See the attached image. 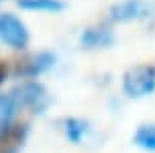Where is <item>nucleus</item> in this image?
Wrapping results in <instances>:
<instances>
[{
  "label": "nucleus",
  "mask_w": 155,
  "mask_h": 153,
  "mask_svg": "<svg viewBox=\"0 0 155 153\" xmlns=\"http://www.w3.org/2000/svg\"><path fill=\"white\" fill-rule=\"evenodd\" d=\"M10 97L14 99L16 107L28 109L32 113H45L48 105H51V97L46 93L45 85H40L36 81H28V83H20L10 91Z\"/></svg>",
  "instance_id": "2"
},
{
  "label": "nucleus",
  "mask_w": 155,
  "mask_h": 153,
  "mask_svg": "<svg viewBox=\"0 0 155 153\" xmlns=\"http://www.w3.org/2000/svg\"><path fill=\"white\" fill-rule=\"evenodd\" d=\"M63 129L64 135L71 143H81V139L85 137V133L89 131V123L83 119H75V117H69V119L63 121Z\"/></svg>",
  "instance_id": "9"
},
{
  "label": "nucleus",
  "mask_w": 155,
  "mask_h": 153,
  "mask_svg": "<svg viewBox=\"0 0 155 153\" xmlns=\"http://www.w3.org/2000/svg\"><path fill=\"white\" fill-rule=\"evenodd\" d=\"M54 61H57V57L52 52H38V55H32V57L24 58L22 62H18L14 73L18 77H38L54 67Z\"/></svg>",
  "instance_id": "5"
},
{
  "label": "nucleus",
  "mask_w": 155,
  "mask_h": 153,
  "mask_svg": "<svg viewBox=\"0 0 155 153\" xmlns=\"http://www.w3.org/2000/svg\"><path fill=\"white\" fill-rule=\"evenodd\" d=\"M81 46L83 48H105V46L113 45V32L105 26H91V28H85L81 34Z\"/></svg>",
  "instance_id": "6"
},
{
  "label": "nucleus",
  "mask_w": 155,
  "mask_h": 153,
  "mask_svg": "<svg viewBox=\"0 0 155 153\" xmlns=\"http://www.w3.org/2000/svg\"><path fill=\"white\" fill-rule=\"evenodd\" d=\"M24 137H26V125H12L10 129L0 137V145L4 149H8L10 153H14L22 145Z\"/></svg>",
  "instance_id": "8"
},
{
  "label": "nucleus",
  "mask_w": 155,
  "mask_h": 153,
  "mask_svg": "<svg viewBox=\"0 0 155 153\" xmlns=\"http://www.w3.org/2000/svg\"><path fill=\"white\" fill-rule=\"evenodd\" d=\"M16 4L24 10H42V12H61L67 6L63 0H18Z\"/></svg>",
  "instance_id": "10"
},
{
  "label": "nucleus",
  "mask_w": 155,
  "mask_h": 153,
  "mask_svg": "<svg viewBox=\"0 0 155 153\" xmlns=\"http://www.w3.org/2000/svg\"><path fill=\"white\" fill-rule=\"evenodd\" d=\"M155 91V67L137 65L123 75V93L131 99H143Z\"/></svg>",
  "instance_id": "1"
},
{
  "label": "nucleus",
  "mask_w": 155,
  "mask_h": 153,
  "mask_svg": "<svg viewBox=\"0 0 155 153\" xmlns=\"http://www.w3.org/2000/svg\"><path fill=\"white\" fill-rule=\"evenodd\" d=\"M16 113V103L10 95H0V137L12 127V119Z\"/></svg>",
  "instance_id": "7"
},
{
  "label": "nucleus",
  "mask_w": 155,
  "mask_h": 153,
  "mask_svg": "<svg viewBox=\"0 0 155 153\" xmlns=\"http://www.w3.org/2000/svg\"><path fill=\"white\" fill-rule=\"evenodd\" d=\"M4 79H6V67L2 65V62H0V83H2Z\"/></svg>",
  "instance_id": "12"
},
{
  "label": "nucleus",
  "mask_w": 155,
  "mask_h": 153,
  "mask_svg": "<svg viewBox=\"0 0 155 153\" xmlns=\"http://www.w3.org/2000/svg\"><path fill=\"white\" fill-rule=\"evenodd\" d=\"M151 6L145 0H123L111 6L109 16L115 22H129V20H139V18L149 16Z\"/></svg>",
  "instance_id": "4"
},
{
  "label": "nucleus",
  "mask_w": 155,
  "mask_h": 153,
  "mask_svg": "<svg viewBox=\"0 0 155 153\" xmlns=\"http://www.w3.org/2000/svg\"><path fill=\"white\" fill-rule=\"evenodd\" d=\"M0 40L8 45L10 48H26L30 40V34L26 24L12 12H2L0 14Z\"/></svg>",
  "instance_id": "3"
},
{
  "label": "nucleus",
  "mask_w": 155,
  "mask_h": 153,
  "mask_svg": "<svg viewBox=\"0 0 155 153\" xmlns=\"http://www.w3.org/2000/svg\"><path fill=\"white\" fill-rule=\"evenodd\" d=\"M135 143L141 149L155 151V125H141L135 133Z\"/></svg>",
  "instance_id": "11"
}]
</instances>
